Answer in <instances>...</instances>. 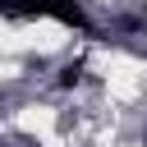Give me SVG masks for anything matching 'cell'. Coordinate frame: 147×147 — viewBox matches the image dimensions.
I'll return each mask as SVG.
<instances>
[{
  "label": "cell",
  "instance_id": "obj_1",
  "mask_svg": "<svg viewBox=\"0 0 147 147\" xmlns=\"http://www.w3.org/2000/svg\"><path fill=\"white\" fill-rule=\"evenodd\" d=\"M69 46V28L55 23V18H37V23H23V51H37V55H55Z\"/></svg>",
  "mask_w": 147,
  "mask_h": 147
},
{
  "label": "cell",
  "instance_id": "obj_2",
  "mask_svg": "<svg viewBox=\"0 0 147 147\" xmlns=\"http://www.w3.org/2000/svg\"><path fill=\"white\" fill-rule=\"evenodd\" d=\"M14 124L23 133H32V138H51L55 133V106H23L14 115Z\"/></svg>",
  "mask_w": 147,
  "mask_h": 147
},
{
  "label": "cell",
  "instance_id": "obj_3",
  "mask_svg": "<svg viewBox=\"0 0 147 147\" xmlns=\"http://www.w3.org/2000/svg\"><path fill=\"white\" fill-rule=\"evenodd\" d=\"M119 147H142V142H119Z\"/></svg>",
  "mask_w": 147,
  "mask_h": 147
}]
</instances>
